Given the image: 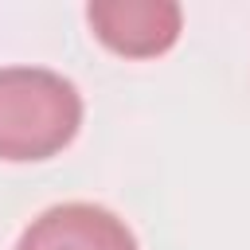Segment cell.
<instances>
[{"instance_id":"1","label":"cell","mask_w":250,"mask_h":250,"mask_svg":"<svg viewBox=\"0 0 250 250\" xmlns=\"http://www.w3.org/2000/svg\"><path fill=\"white\" fill-rule=\"evenodd\" d=\"M78 125L82 94L70 78L47 66H0V160H51Z\"/></svg>"},{"instance_id":"2","label":"cell","mask_w":250,"mask_h":250,"mask_svg":"<svg viewBox=\"0 0 250 250\" xmlns=\"http://www.w3.org/2000/svg\"><path fill=\"white\" fill-rule=\"evenodd\" d=\"M86 20L113 55L121 59H156L176 47L184 12L176 0H94Z\"/></svg>"},{"instance_id":"3","label":"cell","mask_w":250,"mask_h":250,"mask_svg":"<svg viewBox=\"0 0 250 250\" xmlns=\"http://www.w3.org/2000/svg\"><path fill=\"white\" fill-rule=\"evenodd\" d=\"M16 250H137V238L109 207L59 203L27 223Z\"/></svg>"}]
</instances>
